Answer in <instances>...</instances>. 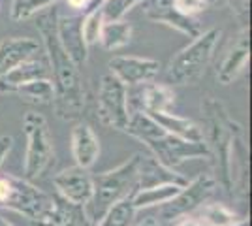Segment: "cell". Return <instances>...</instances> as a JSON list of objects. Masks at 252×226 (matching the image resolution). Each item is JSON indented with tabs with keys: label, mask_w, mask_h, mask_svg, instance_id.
I'll return each mask as SVG.
<instances>
[{
	"label": "cell",
	"mask_w": 252,
	"mask_h": 226,
	"mask_svg": "<svg viewBox=\"0 0 252 226\" xmlns=\"http://www.w3.org/2000/svg\"><path fill=\"white\" fill-rule=\"evenodd\" d=\"M57 15L55 8L36 15V29L42 36L43 53L49 63L51 83L55 91L53 108L64 121H75L83 115L87 108V89H85L81 68L68 57L57 36Z\"/></svg>",
	"instance_id": "1"
},
{
	"label": "cell",
	"mask_w": 252,
	"mask_h": 226,
	"mask_svg": "<svg viewBox=\"0 0 252 226\" xmlns=\"http://www.w3.org/2000/svg\"><path fill=\"white\" fill-rule=\"evenodd\" d=\"M125 132L136 138L151 151L160 164L177 170L183 162L192 159H209V151L203 141H189L169 134L143 111H130V119Z\"/></svg>",
	"instance_id": "2"
},
{
	"label": "cell",
	"mask_w": 252,
	"mask_h": 226,
	"mask_svg": "<svg viewBox=\"0 0 252 226\" xmlns=\"http://www.w3.org/2000/svg\"><path fill=\"white\" fill-rule=\"evenodd\" d=\"M201 115H203V143L207 145L211 162V175L217 185L230 193V177H228V153L235 132L243 129L237 121H233L219 98L205 97L201 100Z\"/></svg>",
	"instance_id": "3"
},
{
	"label": "cell",
	"mask_w": 252,
	"mask_h": 226,
	"mask_svg": "<svg viewBox=\"0 0 252 226\" xmlns=\"http://www.w3.org/2000/svg\"><path fill=\"white\" fill-rule=\"evenodd\" d=\"M137 168H139V153L119 164L113 170L93 175V196L89 204L83 207L91 225L94 226L111 205L134 194L137 189Z\"/></svg>",
	"instance_id": "4"
},
{
	"label": "cell",
	"mask_w": 252,
	"mask_h": 226,
	"mask_svg": "<svg viewBox=\"0 0 252 226\" xmlns=\"http://www.w3.org/2000/svg\"><path fill=\"white\" fill-rule=\"evenodd\" d=\"M220 34L219 29H209L192 38V42L169 61L166 70L169 85H194L200 81L213 61Z\"/></svg>",
	"instance_id": "5"
},
{
	"label": "cell",
	"mask_w": 252,
	"mask_h": 226,
	"mask_svg": "<svg viewBox=\"0 0 252 226\" xmlns=\"http://www.w3.org/2000/svg\"><path fill=\"white\" fill-rule=\"evenodd\" d=\"M23 132L27 138L23 173L25 179H40L55 162V145L47 119L42 113L29 111L23 117Z\"/></svg>",
	"instance_id": "6"
},
{
	"label": "cell",
	"mask_w": 252,
	"mask_h": 226,
	"mask_svg": "<svg viewBox=\"0 0 252 226\" xmlns=\"http://www.w3.org/2000/svg\"><path fill=\"white\" fill-rule=\"evenodd\" d=\"M53 194L38 189L25 177L0 175V205L27 217L31 223L40 221L51 207Z\"/></svg>",
	"instance_id": "7"
},
{
	"label": "cell",
	"mask_w": 252,
	"mask_h": 226,
	"mask_svg": "<svg viewBox=\"0 0 252 226\" xmlns=\"http://www.w3.org/2000/svg\"><path fill=\"white\" fill-rule=\"evenodd\" d=\"M96 115L107 129L125 132L130 106H128V87H125L113 74H104L96 93Z\"/></svg>",
	"instance_id": "8"
},
{
	"label": "cell",
	"mask_w": 252,
	"mask_h": 226,
	"mask_svg": "<svg viewBox=\"0 0 252 226\" xmlns=\"http://www.w3.org/2000/svg\"><path fill=\"white\" fill-rule=\"evenodd\" d=\"M217 181L211 173L203 172L196 179H192L190 183L181 187L179 191L168 204L160 205L158 217L164 223H175L177 219L185 215H190L192 211H196L201 204H205L211 196L217 191Z\"/></svg>",
	"instance_id": "9"
},
{
	"label": "cell",
	"mask_w": 252,
	"mask_h": 226,
	"mask_svg": "<svg viewBox=\"0 0 252 226\" xmlns=\"http://www.w3.org/2000/svg\"><path fill=\"white\" fill-rule=\"evenodd\" d=\"M109 74H113L125 87L143 85L155 81L160 74V63L155 59H143L134 55H117L109 63Z\"/></svg>",
	"instance_id": "10"
},
{
	"label": "cell",
	"mask_w": 252,
	"mask_h": 226,
	"mask_svg": "<svg viewBox=\"0 0 252 226\" xmlns=\"http://www.w3.org/2000/svg\"><path fill=\"white\" fill-rule=\"evenodd\" d=\"M249 145L245 140V130L239 129L235 132L228 153V177H230V194L239 200L241 204L249 198Z\"/></svg>",
	"instance_id": "11"
},
{
	"label": "cell",
	"mask_w": 252,
	"mask_h": 226,
	"mask_svg": "<svg viewBox=\"0 0 252 226\" xmlns=\"http://www.w3.org/2000/svg\"><path fill=\"white\" fill-rule=\"evenodd\" d=\"M137 8L141 10V15L147 21L166 25L189 38H196L201 32L198 21H194L192 17L181 15L177 8L173 6V0H141L137 4Z\"/></svg>",
	"instance_id": "12"
},
{
	"label": "cell",
	"mask_w": 252,
	"mask_h": 226,
	"mask_svg": "<svg viewBox=\"0 0 252 226\" xmlns=\"http://www.w3.org/2000/svg\"><path fill=\"white\" fill-rule=\"evenodd\" d=\"M57 194L74 205L85 207L93 196V175L89 170L79 166L64 168L53 177Z\"/></svg>",
	"instance_id": "13"
},
{
	"label": "cell",
	"mask_w": 252,
	"mask_h": 226,
	"mask_svg": "<svg viewBox=\"0 0 252 226\" xmlns=\"http://www.w3.org/2000/svg\"><path fill=\"white\" fill-rule=\"evenodd\" d=\"M57 36L63 49L75 63L77 68H83L89 61V47L83 38V13L57 15Z\"/></svg>",
	"instance_id": "14"
},
{
	"label": "cell",
	"mask_w": 252,
	"mask_h": 226,
	"mask_svg": "<svg viewBox=\"0 0 252 226\" xmlns=\"http://www.w3.org/2000/svg\"><path fill=\"white\" fill-rule=\"evenodd\" d=\"M136 104L134 111L143 113H155V111H169V108L175 102V95L169 85L149 81L143 85H136V91H128V106Z\"/></svg>",
	"instance_id": "15"
},
{
	"label": "cell",
	"mask_w": 252,
	"mask_h": 226,
	"mask_svg": "<svg viewBox=\"0 0 252 226\" xmlns=\"http://www.w3.org/2000/svg\"><path fill=\"white\" fill-rule=\"evenodd\" d=\"M42 53V43L29 36H8L0 40V75Z\"/></svg>",
	"instance_id": "16"
},
{
	"label": "cell",
	"mask_w": 252,
	"mask_h": 226,
	"mask_svg": "<svg viewBox=\"0 0 252 226\" xmlns=\"http://www.w3.org/2000/svg\"><path fill=\"white\" fill-rule=\"evenodd\" d=\"M249 61H251V32H249V29H241L237 42L231 45V49L222 59L220 66L217 70L219 81L222 85L233 83L245 72V68L249 66Z\"/></svg>",
	"instance_id": "17"
},
{
	"label": "cell",
	"mask_w": 252,
	"mask_h": 226,
	"mask_svg": "<svg viewBox=\"0 0 252 226\" xmlns=\"http://www.w3.org/2000/svg\"><path fill=\"white\" fill-rule=\"evenodd\" d=\"M36 79H51L49 63H47L45 53L36 55L29 61H25L17 68H13L6 75H0V93L11 95L19 85H25L29 81H36Z\"/></svg>",
	"instance_id": "18"
},
{
	"label": "cell",
	"mask_w": 252,
	"mask_h": 226,
	"mask_svg": "<svg viewBox=\"0 0 252 226\" xmlns=\"http://www.w3.org/2000/svg\"><path fill=\"white\" fill-rule=\"evenodd\" d=\"M70 143H72V157L75 166L91 170L100 157V140L94 130L91 129V125L77 123L70 134Z\"/></svg>",
	"instance_id": "19"
},
{
	"label": "cell",
	"mask_w": 252,
	"mask_h": 226,
	"mask_svg": "<svg viewBox=\"0 0 252 226\" xmlns=\"http://www.w3.org/2000/svg\"><path fill=\"white\" fill-rule=\"evenodd\" d=\"M187 185L189 181L179 172L160 164L153 155L139 153V168H137V189H147L157 185Z\"/></svg>",
	"instance_id": "20"
},
{
	"label": "cell",
	"mask_w": 252,
	"mask_h": 226,
	"mask_svg": "<svg viewBox=\"0 0 252 226\" xmlns=\"http://www.w3.org/2000/svg\"><path fill=\"white\" fill-rule=\"evenodd\" d=\"M31 226H93V225L89 223L83 207L66 202L59 194H53L51 207L47 209V213L40 221L31 223Z\"/></svg>",
	"instance_id": "21"
},
{
	"label": "cell",
	"mask_w": 252,
	"mask_h": 226,
	"mask_svg": "<svg viewBox=\"0 0 252 226\" xmlns=\"http://www.w3.org/2000/svg\"><path fill=\"white\" fill-rule=\"evenodd\" d=\"M157 125H160L164 130H168L169 134H175L183 140L189 141H203V132L198 123H194L189 117H181L171 111H155V113H147Z\"/></svg>",
	"instance_id": "22"
},
{
	"label": "cell",
	"mask_w": 252,
	"mask_h": 226,
	"mask_svg": "<svg viewBox=\"0 0 252 226\" xmlns=\"http://www.w3.org/2000/svg\"><path fill=\"white\" fill-rule=\"evenodd\" d=\"M198 223L201 226H241L247 223V219L235 213L228 205L220 202H213V204H201L198 209Z\"/></svg>",
	"instance_id": "23"
},
{
	"label": "cell",
	"mask_w": 252,
	"mask_h": 226,
	"mask_svg": "<svg viewBox=\"0 0 252 226\" xmlns=\"http://www.w3.org/2000/svg\"><path fill=\"white\" fill-rule=\"evenodd\" d=\"M179 191H181V185H157V187H147V189H136L130 198H132V204L136 207V211H139V209L160 207V205L168 204Z\"/></svg>",
	"instance_id": "24"
},
{
	"label": "cell",
	"mask_w": 252,
	"mask_h": 226,
	"mask_svg": "<svg viewBox=\"0 0 252 226\" xmlns=\"http://www.w3.org/2000/svg\"><path fill=\"white\" fill-rule=\"evenodd\" d=\"M132 34H134V29L125 19L105 21L102 27V34H100V43L107 51H119L132 42Z\"/></svg>",
	"instance_id": "25"
},
{
	"label": "cell",
	"mask_w": 252,
	"mask_h": 226,
	"mask_svg": "<svg viewBox=\"0 0 252 226\" xmlns=\"http://www.w3.org/2000/svg\"><path fill=\"white\" fill-rule=\"evenodd\" d=\"M11 95L29 102V104H36V106H53L55 100V91H53L51 79H36V81H29L25 85H19Z\"/></svg>",
	"instance_id": "26"
},
{
	"label": "cell",
	"mask_w": 252,
	"mask_h": 226,
	"mask_svg": "<svg viewBox=\"0 0 252 226\" xmlns=\"http://www.w3.org/2000/svg\"><path fill=\"white\" fill-rule=\"evenodd\" d=\"M136 215V207L132 204V198L128 196L125 200L117 202L115 205H111L94 226H134Z\"/></svg>",
	"instance_id": "27"
},
{
	"label": "cell",
	"mask_w": 252,
	"mask_h": 226,
	"mask_svg": "<svg viewBox=\"0 0 252 226\" xmlns=\"http://www.w3.org/2000/svg\"><path fill=\"white\" fill-rule=\"evenodd\" d=\"M59 0H11L10 17L11 21L21 23L31 17H36L38 13L49 10Z\"/></svg>",
	"instance_id": "28"
},
{
	"label": "cell",
	"mask_w": 252,
	"mask_h": 226,
	"mask_svg": "<svg viewBox=\"0 0 252 226\" xmlns=\"http://www.w3.org/2000/svg\"><path fill=\"white\" fill-rule=\"evenodd\" d=\"M104 23V15H102L100 8H93L83 13V38L89 49L96 43H100V34H102Z\"/></svg>",
	"instance_id": "29"
},
{
	"label": "cell",
	"mask_w": 252,
	"mask_h": 226,
	"mask_svg": "<svg viewBox=\"0 0 252 226\" xmlns=\"http://www.w3.org/2000/svg\"><path fill=\"white\" fill-rule=\"evenodd\" d=\"M141 0H102L98 6L102 10L104 21H121L132 8H137Z\"/></svg>",
	"instance_id": "30"
},
{
	"label": "cell",
	"mask_w": 252,
	"mask_h": 226,
	"mask_svg": "<svg viewBox=\"0 0 252 226\" xmlns=\"http://www.w3.org/2000/svg\"><path fill=\"white\" fill-rule=\"evenodd\" d=\"M173 6L181 15L194 19V15H198L207 8V0H173Z\"/></svg>",
	"instance_id": "31"
},
{
	"label": "cell",
	"mask_w": 252,
	"mask_h": 226,
	"mask_svg": "<svg viewBox=\"0 0 252 226\" xmlns=\"http://www.w3.org/2000/svg\"><path fill=\"white\" fill-rule=\"evenodd\" d=\"M226 4L231 8L233 17L239 23V29H249V10H251V2H249V0H226Z\"/></svg>",
	"instance_id": "32"
},
{
	"label": "cell",
	"mask_w": 252,
	"mask_h": 226,
	"mask_svg": "<svg viewBox=\"0 0 252 226\" xmlns=\"http://www.w3.org/2000/svg\"><path fill=\"white\" fill-rule=\"evenodd\" d=\"M11 149H13V138H11L10 134H2L0 136V166L8 159Z\"/></svg>",
	"instance_id": "33"
},
{
	"label": "cell",
	"mask_w": 252,
	"mask_h": 226,
	"mask_svg": "<svg viewBox=\"0 0 252 226\" xmlns=\"http://www.w3.org/2000/svg\"><path fill=\"white\" fill-rule=\"evenodd\" d=\"M66 2V6L68 8H72L74 11H87L89 10V6H91V2L93 0H64Z\"/></svg>",
	"instance_id": "34"
},
{
	"label": "cell",
	"mask_w": 252,
	"mask_h": 226,
	"mask_svg": "<svg viewBox=\"0 0 252 226\" xmlns=\"http://www.w3.org/2000/svg\"><path fill=\"white\" fill-rule=\"evenodd\" d=\"M173 226H201V225L198 223V219H196V217L185 215V217H181V219H177Z\"/></svg>",
	"instance_id": "35"
},
{
	"label": "cell",
	"mask_w": 252,
	"mask_h": 226,
	"mask_svg": "<svg viewBox=\"0 0 252 226\" xmlns=\"http://www.w3.org/2000/svg\"><path fill=\"white\" fill-rule=\"evenodd\" d=\"M134 226H160V223H158V221H155V219H147V221H143V223L134 225Z\"/></svg>",
	"instance_id": "36"
},
{
	"label": "cell",
	"mask_w": 252,
	"mask_h": 226,
	"mask_svg": "<svg viewBox=\"0 0 252 226\" xmlns=\"http://www.w3.org/2000/svg\"><path fill=\"white\" fill-rule=\"evenodd\" d=\"M226 4V0H207V6H222Z\"/></svg>",
	"instance_id": "37"
},
{
	"label": "cell",
	"mask_w": 252,
	"mask_h": 226,
	"mask_svg": "<svg viewBox=\"0 0 252 226\" xmlns=\"http://www.w3.org/2000/svg\"><path fill=\"white\" fill-rule=\"evenodd\" d=\"M0 226H13V225H11L8 219H4V217L0 215Z\"/></svg>",
	"instance_id": "38"
},
{
	"label": "cell",
	"mask_w": 252,
	"mask_h": 226,
	"mask_svg": "<svg viewBox=\"0 0 252 226\" xmlns=\"http://www.w3.org/2000/svg\"><path fill=\"white\" fill-rule=\"evenodd\" d=\"M100 4H102V0H93V2H91V6H89V10H93V8H98Z\"/></svg>",
	"instance_id": "39"
}]
</instances>
